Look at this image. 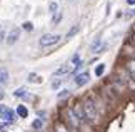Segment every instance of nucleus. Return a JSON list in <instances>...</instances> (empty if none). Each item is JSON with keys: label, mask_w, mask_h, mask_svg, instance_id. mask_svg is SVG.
<instances>
[{"label": "nucleus", "mask_w": 135, "mask_h": 132, "mask_svg": "<svg viewBox=\"0 0 135 132\" xmlns=\"http://www.w3.org/2000/svg\"><path fill=\"white\" fill-rule=\"evenodd\" d=\"M82 109H84L85 119H89V120H92V122H95L97 117H98V110H97V107H95V102H93V99L85 97L84 104H82Z\"/></svg>", "instance_id": "nucleus-1"}, {"label": "nucleus", "mask_w": 135, "mask_h": 132, "mask_svg": "<svg viewBox=\"0 0 135 132\" xmlns=\"http://www.w3.org/2000/svg\"><path fill=\"white\" fill-rule=\"evenodd\" d=\"M62 39L60 35H54V34H45V35H42V39H40V45L42 47H49V45H54V44H57Z\"/></svg>", "instance_id": "nucleus-2"}, {"label": "nucleus", "mask_w": 135, "mask_h": 132, "mask_svg": "<svg viewBox=\"0 0 135 132\" xmlns=\"http://www.w3.org/2000/svg\"><path fill=\"white\" fill-rule=\"evenodd\" d=\"M0 119H3L7 124H12L13 120H15V112H13L12 109H8V107H7V109L3 110V114H2V117H0Z\"/></svg>", "instance_id": "nucleus-3"}, {"label": "nucleus", "mask_w": 135, "mask_h": 132, "mask_svg": "<svg viewBox=\"0 0 135 132\" xmlns=\"http://www.w3.org/2000/svg\"><path fill=\"white\" fill-rule=\"evenodd\" d=\"M72 112L75 114V117L80 120V122H84V119H85V115H84V109H82V104L80 102H77L74 105V109H72Z\"/></svg>", "instance_id": "nucleus-4"}, {"label": "nucleus", "mask_w": 135, "mask_h": 132, "mask_svg": "<svg viewBox=\"0 0 135 132\" xmlns=\"http://www.w3.org/2000/svg\"><path fill=\"white\" fill-rule=\"evenodd\" d=\"M89 80H90V74H89V72H84V74H80V75H77V77H75V84H77L79 87L85 85V84L89 82Z\"/></svg>", "instance_id": "nucleus-5"}, {"label": "nucleus", "mask_w": 135, "mask_h": 132, "mask_svg": "<svg viewBox=\"0 0 135 132\" xmlns=\"http://www.w3.org/2000/svg\"><path fill=\"white\" fill-rule=\"evenodd\" d=\"M18 37H20V29H13L12 32L7 35V42L12 45V44H15V42L18 40Z\"/></svg>", "instance_id": "nucleus-6"}, {"label": "nucleus", "mask_w": 135, "mask_h": 132, "mask_svg": "<svg viewBox=\"0 0 135 132\" xmlns=\"http://www.w3.org/2000/svg\"><path fill=\"white\" fill-rule=\"evenodd\" d=\"M54 129H55V132H70L69 127H67L64 122H60V120H57V122H55V127Z\"/></svg>", "instance_id": "nucleus-7"}, {"label": "nucleus", "mask_w": 135, "mask_h": 132, "mask_svg": "<svg viewBox=\"0 0 135 132\" xmlns=\"http://www.w3.org/2000/svg\"><path fill=\"white\" fill-rule=\"evenodd\" d=\"M17 114H18L22 119H25V117L28 115V110H27V107H25V105H18V107H17Z\"/></svg>", "instance_id": "nucleus-8"}, {"label": "nucleus", "mask_w": 135, "mask_h": 132, "mask_svg": "<svg viewBox=\"0 0 135 132\" xmlns=\"http://www.w3.org/2000/svg\"><path fill=\"white\" fill-rule=\"evenodd\" d=\"M13 94H15V97H25V95H27V89H25V87H18Z\"/></svg>", "instance_id": "nucleus-9"}, {"label": "nucleus", "mask_w": 135, "mask_h": 132, "mask_svg": "<svg viewBox=\"0 0 135 132\" xmlns=\"http://www.w3.org/2000/svg\"><path fill=\"white\" fill-rule=\"evenodd\" d=\"M103 72H105V65H103V64H98V65L95 67V75H97V77H100Z\"/></svg>", "instance_id": "nucleus-10"}, {"label": "nucleus", "mask_w": 135, "mask_h": 132, "mask_svg": "<svg viewBox=\"0 0 135 132\" xmlns=\"http://www.w3.org/2000/svg\"><path fill=\"white\" fill-rule=\"evenodd\" d=\"M42 125H44V122H42V119H35L33 122H32V127L35 129V130H38V129H42Z\"/></svg>", "instance_id": "nucleus-11"}, {"label": "nucleus", "mask_w": 135, "mask_h": 132, "mask_svg": "<svg viewBox=\"0 0 135 132\" xmlns=\"http://www.w3.org/2000/svg\"><path fill=\"white\" fill-rule=\"evenodd\" d=\"M7 79H8V72L5 70V69H2V70H0V84H3Z\"/></svg>", "instance_id": "nucleus-12"}, {"label": "nucleus", "mask_w": 135, "mask_h": 132, "mask_svg": "<svg viewBox=\"0 0 135 132\" xmlns=\"http://www.w3.org/2000/svg\"><path fill=\"white\" fill-rule=\"evenodd\" d=\"M60 20H62V12H57L55 17H54V24H59Z\"/></svg>", "instance_id": "nucleus-13"}, {"label": "nucleus", "mask_w": 135, "mask_h": 132, "mask_svg": "<svg viewBox=\"0 0 135 132\" xmlns=\"http://www.w3.org/2000/svg\"><path fill=\"white\" fill-rule=\"evenodd\" d=\"M77 30H79V27H74V29H72L69 34H67V39H70V37H74V35L77 34Z\"/></svg>", "instance_id": "nucleus-14"}, {"label": "nucleus", "mask_w": 135, "mask_h": 132, "mask_svg": "<svg viewBox=\"0 0 135 132\" xmlns=\"http://www.w3.org/2000/svg\"><path fill=\"white\" fill-rule=\"evenodd\" d=\"M67 72H69V69H67V67H62V69H59V70L55 72V75H60V74H67Z\"/></svg>", "instance_id": "nucleus-15"}, {"label": "nucleus", "mask_w": 135, "mask_h": 132, "mask_svg": "<svg viewBox=\"0 0 135 132\" xmlns=\"http://www.w3.org/2000/svg\"><path fill=\"white\" fill-rule=\"evenodd\" d=\"M28 80H30V82L38 80V75H37V74H30V75H28Z\"/></svg>", "instance_id": "nucleus-16"}, {"label": "nucleus", "mask_w": 135, "mask_h": 132, "mask_svg": "<svg viewBox=\"0 0 135 132\" xmlns=\"http://www.w3.org/2000/svg\"><path fill=\"white\" fill-rule=\"evenodd\" d=\"M49 10H50V12H57V3L52 2V3L49 5Z\"/></svg>", "instance_id": "nucleus-17"}, {"label": "nucleus", "mask_w": 135, "mask_h": 132, "mask_svg": "<svg viewBox=\"0 0 135 132\" xmlns=\"http://www.w3.org/2000/svg\"><path fill=\"white\" fill-rule=\"evenodd\" d=\"M67 95H69V90H62V92L59 94V99H65Z\"/></svg>", "instance_id": "nucleus-18"}, {"label": "nucleus", "mask_w": 135, "mask_h": 132, "mask_svg": "<svg viewBox=\"0 0 135 132\" xmlns=\"http://www.w3.org/2000/svg\"><path fill=\"white\" fill-rule=\"evenodd\" d=\"M23 29H25V30H32L33 27H32V24H30V22H25V24H23Z\"/></svg>", "instance_id": "nucleus-19"}, {"label": "nucleus", "mask_w": 135, "mask_h": 132, "mask_svg": "<svg viewBox=\"0 0 135 132\" xmlns=\"http://www.w3.org/2000/svg\"><path fill=\"white\" fill-rule=\"evenodd\" d=\"M60 80H62V79H57V80H55L54 84H52V85H54V89H57V87L60 85Z\"/></svg>", "instance_id": "nucleus-20"}, {"label": "nucleus", "mask_w": 135, "mask_h": 132, "mask_svg": "<svg viewBox=\"0 0 135 132\" xmlns=\"http://www.w3.org/2000/svg\"><path fill=\"white\" fill-rule=\"evenodd\" d=\"M8 129V124H0V130H7Z\"/></svg>", "instance_id": "nucleus-21"}, {"label": "nucleus", "mask_w": 135, "mask_h": 132, "mask_svg": "<svg viewBox=\"0 0 135 132\" xmlns=\"http://www.w3.org/2000/svg\"><path fill=\"white\" fill-rule=\"evenodd\" d=\"M5 109H7L5 105H0V117H2V114H3V110H5Z\"/></svg>", "instance_id": "nucleus-22"}, {"label": "nucleus", "mask_w": 135, "mask_h": 132, "mask_svg": "<svg viewBox=\"0 0 135 132\" xmlns=\"http://www.w3.org/2000/svg\"><path fill=\"white\" fill-rule=\"evenodd\" d=\"M3 95H5V94H3V89H2V87H0V100H2V99H3Z\"/></svg>", "instance_id": "nucleus-23"}, {"label": "nucleus", "mask_w": 135, "mask_h": 132, "mask_svg": "<svg viewBox=\"0 0 135 132\" xmlns=\"http://www.w3.org/2000/svg\"><path fill=\"white\" fill-rule=\"evenodd\" d=\"M3 37H5V34L2 32V30H0V42H2V40H3Z\"/></svg>", "instance_id": "nucleus-24"}, {"label": "nucleus", "mask_w": 135, "mask_h": 132, "mask_svg": "<svg viewBox=\"0 0 135 132\" xmlns=\"http://www.w3.org/2000/svg\"><path fill=\"white\" fill-rule=\"evenodd\" d=\"M127 2L130 3V5H133V3H135V0H127Z\"/></svg>", "instance_id": "nucleus-25"}]
</instances>
